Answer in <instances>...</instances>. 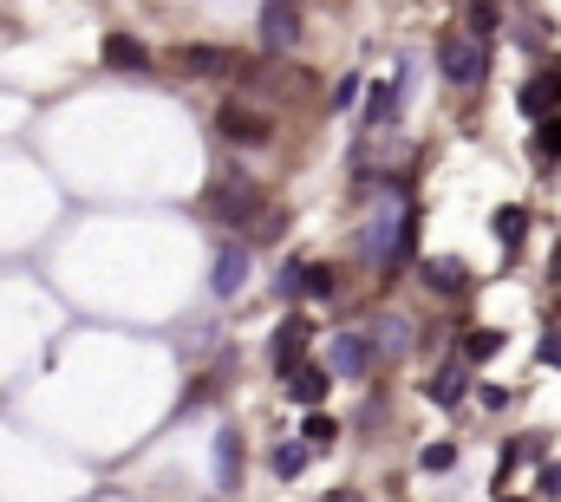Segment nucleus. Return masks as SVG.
Masks as SVG:
<instances>
[{
	"label": "nucleus",
	"instance_id": "nucleus-1",
	"mask_svg": "<svg viewBox=\"0 0 561 502\" xmlns=\"http://www.w3.org/2000/svg\"><path fill=\"white\" fill-rule=\"evenodd\" d=\"M196 209H203V222H216V229H255V216H261V189H255V176L222 170V176L196 196Z\"/></svg>",
	"mask_w": 561,
	"mask_h": 502
},
{
	"label": "nucleus",
	"instance_id": "nucleus-2",
	"mask_svg": "<svg viewBox=\"0 0 561 502\" xmlns=\"http://www.w3.org/2000/svg\"><path fill=\"white\" fill-rule=\"evenodd\" d=\"M438 72H444V85H484V72H490L484 39H471V33H444V39H438Z\"/></svg>",
	"mask_w": 561,
	"mask_h": 502
},
{
	"label": "nucleus",
	"instance_id": "nucleus-3",
	"mask_svg": "<svg viewBox=\"0 0 561 502\" xmlns=\"http://www.w3.org/2000/svg\"><path fill=\"white\" fill-rule=\"evenodd\" d=\"M176 72H190V78H248L255 59L235 52V46H176Z\"/></svg>",
	"mask_w": 561,
	"mask_h": 502
},
{
	"label": "nucleus",
	"instance_id": "nucleus-4",
	"mask_svg": "<svg viewBox=\"0 0 561 502\" xmlns=\"http://www.w3.org/2000/svg\"><path fill=\"white\" fill-rule=\"evenodd\" d=\"M216 131H222L229 144H268V137H275L268 111H255L248 98H222V105H216Z\"/></svg>",
	"mask_w": 561,
	"mask_h": 502
},
{
	"label": "nucleus",
	"instance_id": "nucleus-5",
	"mask_svg": "<svg viewBox=\"0 0 561 502\" xmlns=\"http://www.w3.org/2000/svg\"><path fill=\"white\" fill-rule=\"evenodd\" d=\"M248 268H255V255H248L242 242H222L216 261H209V294H216V301H235V294L248 287Z\"/></svg>",
	"mask_w": 561,
	"mask_h": 502
},
{
	"label": "nucleus",
	"instance_id": "nucleus-6",
	"mask_svg": "<svg viewBox=\"0 0 561 502\" xmlns=\"http://www.w3.org/2000/svg\"><path fill=\"white\" fill-rule=\"evenodd\" d=\"M340 379H366L379 366V340L373 333H333V359H327Z\"/></svg>",
	"mask_w": 561,
	"mask_h": 502
},
{
	"label": "nucleus",
	"instance_id": "nucleus-7",
	"mask_svg": "<svg viewBox=\"0 0 561 502\" xmlns=\"http://www.w3.org/2000/svg\"><path fill=\"white\" fill-rule=\"evenodd\" d=\"M281 379H288L281 392H288L301 412H320V405H327V392H333V366H314V359H301V366H294V372H281Z\"/></svg>",
	"mask_w": 561,
	"mask_h": 502
},
{
	"label": "nucleus",
	"instance_id": "nucleus-8",
	"mask_svg": "<svg viewBox=\"0 0 561 502\" xmlns=\"http://www.w3.org/2000/svg\"><path fill=\"white\" fill-rule=\"evenodd\" d=\"M301 33H307V20H301L294 0H261V39H268L275 52H294Z\"/></svg>",
	"mask_w": 561,
	"mask_h": 502
},
{
	"label": "nucleus",
	"instance_id": "nucleus-9",
	"mask_svg": "<svg viewBox=\"0 0 561 502\" xmlns=\"http://www.w3.org/2000/svg\"><path fill=\"white\" fill-rule=\"evenodd\" d=\"M307 340H314V320L288 314V320L275 327V340H268V359H275V372H294V366L307 359Z\"/></svg>",
	"mask_w": 561,
	"mask_h": 502
},
{
	"label": "nucleus",
	"instance_id": "nucleus-10",
	"mask_svg": "<svg viewBox=\"0 0 561 502\" xmlns=\"http://www.w3.org/2000/svg\"><path fill=\"white\" fill-rule=\"evenodd\" d=\"M98 52H105V65H111V72H124V78H144V72H150V46H137L131 33H105V46H98Z\"/></svg>",
	"mask_w": 561,
	"mask_h": 502
},
{
	"label": "nucleus",
	"instance_id": "nucleus-11",
	"mask_svg": "<svg viewBox=\"0 0 561 502\" xmlns=\"http://www.w3.org/2000/svg\"><path fill=\"white\" fill-rule=\"evenodd\" d=\"M516 105L542 124V118H556V105H561V72H536L523 91H516Z\"/></svg>",
	"mask_w": 561,
	"mask_h": 502
},
{
	"label": "nucleus",
	"instance_id": "nucleus-12",
	"mask_svg": "<svg viewBox=\"0 0 561 502\" xmlns=\"http://www.w3.org/2000/svg\"><path fill=\"white\" fill-rule=\"evenodd\" d=\"M425 287H431V294H471V268H464L458 255H431V261H425Z\"/></svg>",
	"mask_w": 561,
	"mask_h": 502
},
{
	"label": "nucleus",
	"instance_id": "nucleus-13",
	"mask_svg": "<svg viewBox=\"0 0 561 502\" xmlns=\"http://www.w3.org/2000/svg\"><path fill=\"white\" fill-rule=\"evenodd\" d=\"M216 490H242V431L216 438Z\"/></svg>",
	"mask_w": 561,
	"mask_h": 502
},
{
	"label": "nucleus",
	"instance_id": "nucleus-14",
	"mask_svg": "<svg viewBox=\"0 0 561 502\" xmlns=\"http://www.w3.org/2000/svg\"><path fill=\"white\" fill-rule=\"evenodd\" d=\"M464 392H471V372H464V366H444V372H431V385H425L431 405H458Z\"/></svg>",
	"mask_w": 561,
	"mask_h": 502
},
{
	"label": "nucleus",
	"instance_id": "nucleus-15",
	"mask_svg": "<svg viewBox=\"0 0 561 502\" xmlns=\"http://www.w3.org/2000/svg\"><path fill=\"white\" fill-rule=\"evenodd\" d=\"M490 229H497V242H503V248H523V235H529V209H516V203H510V209H497V222H490Z\"/></svg>",
	"mask_w": 561,
	"mask_h": 502
},
{
	"label": "nucleus",
	"instance_id": "nucleus-16",
	"mask_svg": "<svg viewBox=\"0 0 561 502\" xmlns=\"http://www.w3.org/2000/svg\"><path fill=\"white\" fill-rule=\"evenodd\" d=\"M268 470H275L281 483H294V477L307 470V444H275V451H268Z\"/></svg>",
	"mask_w": 561,
	"mask_h": 502
},
{
	"label": "nucleus",
	"instance_id": "nucleus-17",
	"mask_svg": "<svg viewBox=\"0 0 561 502\" xmlns=\"http://www.w3.org/2000/svg\"><path fill=\"white\" fill-rule=\"evenodd\" d=\"M373 340H379V359H399V353L412 346V327H405V320H379Z\"/></svg>",
	"mask_w": 561,
	"mask_h": 502
},
{
	"label": "nucleus",
	"instance_id": "nucleus-18",
	"mask_svg": "<svg viewBox=\"0 0 561 502\" xmlns=\"http://www.w3.org/2000/svg\"><path fill=\"white\" fill-rule=\"evenodd\" d=\"M497 353H503V333H497V327H477V333L464 340V359H471V366H484V359H497Z\"/></svg>",
	"mask_w": 561,
	"mask_h": 502
},
{
	"label": "nucleus",
	"instance_id": "nucleus-19",
	"mask_svg": "<svg viewBox=\"0 0 561 502\" xmlns=\"http://www.w3.org/2000/svg\"><path fill=\"white\" fill-rule=\"evenodd\" d=\"M333 438H340V425H333L327 412H307V425H301V444H307V451H327Z\"/></svg>",
	"mask_w": 561,
	"mask_h": 502
},
{
	"label": "nucleus",
	"instance_id": "nucleus-20",
	"mask_svg": "<svg viewBox=\"0 0 561 502\" xmlns=\"http://www.w3.org/2000/svg\"><path fill=\"white\" fill-rule=\"evenodd\" d=\"M464 20H471V39H490V33L503 26V13H497V0H471V13H464Z\"/></svg>",
	"mask_w": 561,
	"mask_h": 502
},
{
	"label": "nucleus",
	"instance_id": "nucleus-21",
	"mask_svg": "<svg viewBox=\"0 0 561 502\" xmlns=\"http://www.w3.org/2000/svg\"><path fill=\"white\" fill-rule=\"evenodd\" d=\"M307 294H314V301H333V294H340V274H333L327 261H307Z\"/></svg>",
	"mask_w": 561,
	"mask_h": 502
},
{
	"label": "nucleus",
	"instance_id": "nucleus-22",
	"mask_svg": "<svg viewBox=\"0 0 561 502\" xmlns=\"http://www.w3.org/2000/svg\"><path fill=\"white\" fill-rule=\"evenodd\" d=\"M561 157V118H542L536 124V163H556Z\"/></svg>",
	"mask_w": 561,
	"mask_h": 502
},
{
	"label": "nucleus",
	"instance_id": "nucleus-23",
	"mask_svg": "<svg viewBox=\"0 0 561 502\" xmlns=\"http://www.w3.org/2000/svg\"><path fill=\"white\" fill-rule=\"evenodd\" d=\"M359 124H366V131H379V124H392V91H386V85H379V91L366 98V118H359Z\"/></svg>",
	"mask_w": 561,
	"mask_h": 502
},
{
	"label": "nucleus",
	"instance_id": "nucleus-24",
	"mask_svg": "<svg viewBox=\"0 0 561 502\" xmlns=\"http://www.w3.org/2000/svg\"><path fill=\"white\" fill-rule=\"evenodd\" d=\"M275 287H281V294H288V301H294V294H307V261H288V268H281V281H275Z\"/></svg>",
	"mask_w": 561,
	"mask_h": 502
},
{
	"label": "nucleus",
	"instance_id": "nucleus-25",
	"mask_svg": "<svg viewBox=\"0 0 561 502\" xmlns=\"http://www.w3.org/2000/svg\"><path fill=\"white\" fill-rule=\"evenodd\" d=\"M418 464H425V470L438 477V470H451V464H458V444H431V451H425Z\"/></svg>",
	"mask_w": 561,
	"mask_h": 502
},
{
	"label": "nucleus",
	"instance_id": "nucleus-26",
	"mask_svg": "<svg viewBox=\"0 0 561 502\" xmlns=\"http://www.w3.org/2000/svg\"><path fill=\"white\" fill-rule=\"evenodd\" d=\"M542 366H561V327L542 333Z\"/></svg>",
	"mask_w": 561,
	"mask_h": 502
},
{
	"label": "nucleus",
	"instance_id": "nucleus-27",
	"mask_svg": "<svg viewBox=\"0 0 561 502\" xmlns=\"http://www.w3.org/2000/svg\"><path fill=\"white\" fill-rule=\"evenodd\" d=\"M542 490H549V497H561V464H549V470H542Z\"/></svg>",
	"mask_w": 561,
	"mask_h": 502
},
{
	"label": "nucleus",
	"instance_id": "nucleus-28",
	"mask_svg": "<svg viewBox=\"0 0 561 502\" xmlns=\"http://www.w3.org/2000/svg\"><path fill=\"white\" fill-rule=\"evenodd\" d=\"M327 502H366V497H353V490H333V497H327Z\"/></svg>",
	"mask_w": 561,
	"mask_h": 502
}]
</instances>
